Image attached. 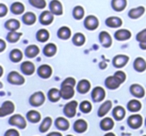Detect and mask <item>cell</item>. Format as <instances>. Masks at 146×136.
<instances>
[{
    "mask_svg": "<svg viewBox=\"0 0 146 136\" xmlns=\"http://www.w3.org/2000/svg\"><path fill=\"white\" fill-rule=\"evenodd\" d=\"M53 13L50 11H44L42 14L40 15V22L44 25H49L53 21Z\"/></svg>",
    "mask_w": 146,
    "mask_h": 136,
    "instance_id": "cell-26",
    "label": "cell"
},
{
    "mask_svg": "<svg viewBox=\"0 0 146 136\" xmlns=\"http://www.w3.org/2000/svg\"><path fill=\"white\" fill-rule=\"evenodd\" d=\"M144 12H145V8H144L143 6H138V7H136V8L131 9V10L129 11V13H128V15H129L130 18L136 19V18L141 17L142 15L144 14Z\"/></svg>",
    "mask_w": 146,
    "mask_h": 136,
    "instance_id": "cell-23",
    "label": "cell"
},
{
    "mask_svg": "<svg viewBox=\"0 0 146 136\" xmlns=\"http://www.w3.org/2000/svg\"><path fill=\"white\" fill-rule=\"evenodd\" d=\"M14 109H15V106L13 102L11 101L3 102V104L1 105V108H0V116L4 117L6 115H9V114L13 113Z\"/></svg>",
    "mask_w": 146,
    "mask_h": 136,
    "instance_id": "cell-7",
    "label": "cell"
},
{
    "mask_svg": "<svg viewBox=\"0 0 146 136\" xmlns=\"http://www.w3.org/2000/svg\"><path fill=\"white\" fill-rule=\"evenodd\" d=\"M4 49H5V42L3 39H1L0 40V52H3Z\"/></svg>",
    "mask_w": 146,
    "mask_h": 136,
    "instance_id": "cell-50",
    "label": "cell"
},
{
    "mask_svg": "<svg viewBox=\"0 0 146 136\" xmlns=\"http://www.w3.org/2000/svg\"><path fill=\"white\" fill-rule=\"evenodd\" d=\"M5 136H20L16 129H9L5 132Z\"/></svg>",
    "mask_w": 146,
    "mask_h": 136,
    "instance_id": "cell-48",
    "label": "cell"
},
{
    "mask_svg": "<svg viewBox=\"0 0 146 136\" xmlns=\"http://www.w3.org/2000/svg\"><path fill=\"white\" fill-rule=\"evenodd\" d=\"M7 11H8V9H7V7L5 6L3 3H1L0 4V16L1 17H4L5 15H6Z\"/></svg>",
    "mask_w": 146,
    "mask_h": 136,
    "instance_id": "cell-49",
    "label": "cell"
},
{
    "mask_svg": "<svg viewBox=\"0 0 146 136\" xmlns=\"http://www.w3.org/2000/svg\"><path fill=\"white\" fill-rule=\"evenodd\" d=\"M91 96H92V99L95 102H100L105 98V96H106L105 90H104V88L100 87V86H97V87H95L92 90Z\"/></svg>",
    "mask_w": 146,
    "mask_h": 136,
    "instance_id": "cell-8",
    "label": "cell"
},
{
    "mask_svg": "<svg viewBox=\"0 0 146 136\" xmlns=\"http://www.w3.org/2000/svg\"><path fill=\"white\" fill-rule=\"evenodd\" d=\"M115 38L117 40L120 41H124V40H127L131 37V32L129 30H126V29H121V30H118L115 32Z\"/></svg>",
    "mask_w": 146,
    "mask_h": 136,
    "instance_id": "cell-27",
    "label": "cell"
},
{
    "mask_svg": "<svg viewBox=\"0 0 146 136\" xmlns=\"http://www.w3.org/2000/svg\"><path fill=\"white\" fill-rule=\"evenodd\" d=\"M140 48L146 49V43H140Z\"/></svg>",
    "mask_w": 146,
    "mask_h": 136,
    "instance_id": "cell-52",
    "label": "cell"
},
{
    "mask_svg": "<svg viewBox=\"0 0 146 136\" xmlns=\"http://www.w3.org/2000/svg\"><path fill=\"white\" fill-rule=\"evenodd\" d=\"M61 97H62L61 91L57 89V88H51V89L48 91V98L51 102L59 101V99H60Z\"/></svg>",
    "mask_w": 146,
    "mask_h": 136,
    "instance_id": "cell-25",
    "label": "cell"
},
{
    "mask_svg": "<svg viewBox=\"0 0 146 136\" xmlns=\"http://www.w3.org/2000/svg\"><path fill=\"white\" fill-rule=\"evenodd\" d=\"M22 57H23V53L19 49H13L10 52V59L13 62H16V63L19 62V61L22 60Z\"/></svg>",
    "mask_w": 146,
    "mask_h": 136,
    "instance_id": "cell-36",
    "label": "cell"
},
{
    "mask_svg": "<svg viewBox=\"0 0 146 136\" xmlns=\"http://www.w3.org/2000/svg\"><path fill=\"white\" fill-rule=\"evenodd\" d=\"M73 128L77 133H83V132H85L87 130L88 124L84 119H78L75 121V123L73 125Z\"/></svg>",
    "mask_w": 146,
    "mask_h": 136,
    "instance_id": "cell-15",
    "label": "cell"
},
{
    "mask_svg": "<svg viewBox=\"0 0 146 136\" xmlns=\"http://www.w3.org/2000/svg\"><path fill=\"white\" fill-rule=\"evenodd\" d=\"M21 71L25 74V75H31L34 73L35 71V66L32 62L30 61H25L21 64Z\"/></svg>",
    "mask_w": 146,
    "mask_h": 136,
    "instance_id": "cell-16",
    "label": "cell"
},
{
    "mask_svg": "<svg viewBox=\"0 0 146 136\" xmlns=\"http://www.w3.org/2000/svg\"><path fill=\"white\" fill-rule=\"evenodd\" d=\"M127 5L126 0H112V7L116 11H122L125 9Z\"/></svg>",
    "mask_w": 146,
    "mask_h": 136,
    "instance_id": "cell-33",
    "label": "cell"
},
{
    "mask_svg": "<svg viewBox=\"0 0 146 136\" xmlns=\"http://www.w3.org/2000/svg\"><path fill=\"white\" fill-rule=\"evenodd\" d=\"M43 52H44V54L46 55V56H48V57L54 56V55L56 54V52H57L56 45L53 44V43H49V44L45 45L44 49H43Z\"/></svg>",
    "mask_w": 146,
    "mask_h": 136,
    "instance_id": "cell-30",
    "label": "cell"
},
{
    "mask_svg": "<svg viewBox=\"0 0 146 136\" xmlns=\"http://www.w3.org/2000/svg\"><path fill=\"white\" fill-rule=\"evenodd\" d=\"M92 109V105L89 101H83L80 104V110H81L83 113H89Z\"/></svg>",
    "mask_w": 146,
    "mask_h": 136,
    "instance_id": "cell-44",
    "label": "cell"
},
{
    "mask_svg": "<svg viewBox=\"0 0 146 136\" xmlns=\"http://www.w3.org/2000/svg\"><path fill=\"white\" fill-rule=\"evenodd\" d=\"M25 10L24 5L21 2H14L11 6V11H12L14 14H22Z\"/></svg>",
    "mask_w": 146,
    "mask_h": 136,
    "instance_id": "cell-40",
    "label": "cell"
},
{
    "mask_svg": "<svg viewBox=\"0 0 146 136\" xmlns=\"http://www.w3.org/2000/svg\"><path fill=\"white\" fill-rule=\"evenodd\" d=\"M143 136H146V135H143Z\"/></svg>",
    "mask_w": 146,
    "mask_h": 136,
    "instance_id": "cell-56",
    "label": "cell"
},
{
    "mask_svg": "<svg viewBox=\"0 0 146 136\" xmlns=\"http://www.w3.org/2000/svg\"><path fill=\"white\" fill-rule=\"evenodd\" d=\"M58 37L60 39H64V40H67V39L70 38L71 36V30L66 26L61 27L60 29L58 30V33H57Z\"/></svg>",
    "mask_w": 146,
    "mask_h": 136,
    "instance_id": "cell-34",
    "label": "cell"
},
{
    "mask_svg": "<svg viewBox=\"0 0 146 136\" xmlns=\"http://www.w3.org/2000/svg\"><path fill=\"white\" fill-rule=\"evenodd\" d=\"M55 126L58 128L59 130H62V131H65V130H68L69 126V121L64 117H58L56 120H55Z\"/></svg>",
    "mask_w": 146,
    "mask_h": 136,
    "instance_id": "cell-21",
    "label": "cell"
},
{
    "mask_svg": "<svg viewBox=\"0 0 146 136\" xmlns=\"http://www.w3.org/2000/svg\"><path fill=\"white\" fill-rule=\"evenodd\" d=\"M130 92L136 98H142L145 94V89L140 84H132L130 86Z\"/></svg>",
    "mask_w": 146,
    "mask_h": 136,
    "instance_id": "cell-13",
    "label": "cell"
},
{
    "mask_svg": "<svg viewBox=\"0 0 146 136\" xmlns=\"http://www.w3.org/2000/svg\"><path fill=\"white\" fill-rule=\"evenodd\" d=\"M114 76H116V77L119 79V81L121 82V83H123V82L126 80V74L124 73L123 71H121V70H119V71H116L115 74H114Z\"/></svg>",
    "mask_w": 146,
    "mask_h": 136,
    "instance_id": "cell-47",
    "label": "cell"
},
{
    "mask_svg": "<svg viewBox=\"0 0 146 136\" xmlns=\"http://www.w3.org/2000/svg\"><path fill=\"white\" fill-rule=\"evenodd\" d=\"M22 33L17 32V31H10L8 35H7V39H8L9 42H16V41L19 40V38L21 37Z\"/></svg>",
    "mask_w": 146,
    "mask_h": 136,
    "instance_id": "cell-42",
    "label": "cell"
},
{
    "mask_svg": "<svg viewBox=\"0 0 146 136\" xmlns=\"http://www.w3.org/2000/svg\"><path fill=\"white\" fill-rule=\"evenodd\" d=\"M106 25L111 28H117V27H120L122 25V20L119 18V17H108L106 19Z\"/></svg>",
    "mask_w": 146,
    "mask_h": 136,
    "instance_id": "cell-24",
    "label": "cell"
},
{
    "mask_svg": "<svg viewBox=\"0 0 146 136\" xmlns=\"http://www.w3.org/2000/svg\"><path fill=\"white\" fill-rule=\"evenodd\" d=\"M60 91L63 99H70L74 96V86L63 82Z\"/></svg>",
    "mask_w": 146,
    "mask_h": 136,
    "instance_id": "cell-4",
    "label": "cell"
},
{
    "mask_svg": "<svg viewBox=\"0 0 146 136\" xmlns=\"http://www.w3.org/2000/svg\"><path fill=\"white\" fill-rule=\"evenodd\" d=\"M104 136H116L114 133H112V132H108V133H106Z\"/></svg>",
    "mask_w": 146,
    "mask_h": 136,
    "instance_id": "cell-53",
    "label": "cell"
},
{
    "mask_svg": "<svg viewBox=\"0 0 146 136\" xmlns=\"http://www.w3.org/2000/svg\"><path fill=\"white\" fill-rule=\"evenodd\" d=\"M29 2L34 7L39 9H43L44 7H46V1L45 0H29Z\"/></svg>",
    "mask_w": 146,
    "mask_h": 136,
    "instance_id": "cell-45",
    "label": "cell"
},
{
    "mask_svg": "<svg viewBox=\"0 0 146 136\" xmlns=\"http://www.w3.org/2000/svg\"><path fill=\"white\" fill-rule=\"evenodd\" d=\"M111 108H112V102L110 101V100L105 101L99 107V110H98V116H99V117H104V116L111 110Z\"/></svg>",
    "mask_w": 146,
    "mask_h": 136,
    "instance_id": "cell-20",
    "label": "cell"
},
{
    "mask_svg": "<svg viewBox=\"0 0 146 136\" xmlns=\"http://www.w3.org/2000/svg\"><path fill=\"white\" fill-rule=\"evenodd\" d=\"M125 114H126V111L122 106H116L113 109V117L115 118L116 120H118V121L123 119V118L125 117Z\"/></svg>",
    "mask_w": 146,
    "mask_h": 136,
    "instance_id": "cell-29",
    "label": "cell"
},
{
    "mask_svg": "<svg viewBox=\"0 0 146 136\" xmlns=\"http://www.w3.org/2000/svg\"><path fill=\"white\" fill-rule=\"evenodd\" d=\"M73 16L75 17V19H78V20L82 19L84 16V9L81 6H76L74 8V10H73Z\"/></svg>",
    "mask_w": 146,
    "mask_h": 136,
    "instance_id": "cell-43",
    "label": "cell"
},
{
    "mask_svg": "<svg viewBox=\"0 0 146 136\" xmlns=\"http://www.w3.org/2000/svg\"><path fill=\"white\" fill-rule=\"evenodd\" d=\"M50 11L54 15H61L63 13V7L60 1L58 0H52L50 2Z\"/></svg>",
    "mask_w": 146,
    "mask_h": 136,
    "instance_id": "cell-14",
    "label": "cell"
},
{
    "mask_svg": "<svg viewBox=\"0 0 146 136\" xmlns=\"http://www.w3.org/2000/svg\"><path fill=\"white\" fill-rule=\"evenodd\" d=\"M9 124L13 126H16V127L20 128V129H24L26 128V120L20 114H15V115L11 116L10 119H9Z\"/></svg>",
    "mask_w": 146,
    "mask_h": 136,
    "instance_id": "cell-1",
    "label": "cell"
},
{
    "mask_svg": "<svg viewBox=\"0 0 146 136\" xmlns=\"http://www.w3.org/2000/svg\"><path fill=\"white\" fill-rule=\"evenodd\" d=\"M7 80H8V82H10L11 84H14V85H22L25 82V78L16 71H11L8 74Z\"/></svg>",
    "mask_w": 146,
    "mask_h": 136,
    "instance_id": "cell-3",
    "label": "cell"
},
{
    "mask_svg": "<svg viewBox=\"0 0 146 136\" xmlns=\"http://www.w3.org/2000/svg\"><path fill=\"white\" fill-rule=\"evenodd\" d=\"M49 32L46 30V29H41L37 32L36 34V37H37V40L40 41V42H46L47 40L49 39Z\"/></svg>",
    "mask_w": 146,
    "mask_h": 136,
    "instance_id": "cell-39",
    "label": "cell"
},
{
    "mask_svg": "<svg viewBox=\"0 0 146 136\" xmlns=\"http://www.w3.org/2000/svg\"><path fill=\"white\" fill-rule=\"evenodd\" d=\"M128 61H129V57L127 55H117L113 58V65L116 68H122L127 64Z\"/></svg>",
    "mask_w": 146,
    "mask_h": 136,
    "instance_id": "cell-9",
    "label": "cell"
},
{
    "mask_svg": "<svg viewBox=\"0 0 146 136\" xmlns=\"http://www.w3.org/2000/svg\"><path fill=\"white\" fill-rule=\"evenodd\" d=\"M26 117H27V119L30 122H32V123H37V122L40 121L41 114L39 113L38 111H36V110H30V111L27 112Z\"/></svg>",
    "mask_w": 146,
    "mask_h": 136,
    "instance_id": "cell-28",
    "label": "cell"
},
{
    "mask_svg": "<svg viewBox=\"0 0 146 136\" xmlns=\"http://www.w3.org/2000/svg\"><path fill=\"white\" fill-rule=\"evenodd\" d=\"M127 123L132 129H138V128H140L142 126L143 118H142V116L139 115V114H133V115L129 116Z\"/></svg>",
    "mask_w": 146,
    "mask_h": 136,
    "instance_id": "cell-2",
    "label": "cell"
},
{
    "mask_svg": "<svg viewBox=\"0 0 146 136\" xmlns=\"http://www.w3.org/2000/svg\"><path fill=\"white\" fill-rule=\"evenodd\" d=\"M77 106H78V103L77 101H70L64 106V114L65 116L69 118H72L75 116L76 114V109H77Z\"/></svg>",
    "mask_w": 146,
    "mask_h": 136,
    "instance_id": "cell-5",
    "label": "cell"
},
{
    "mask_svg": "<svg viewBox=\"0 0 146 136\" xmlns=\"http://www.w3.org/2000/svg\"><path fill=\"white\" fill-rule=\"evenodd\" d=\"M145 125H146V119H145Z\"/></svg>",
    "mask_w": 146,
    "mask_h": 136,
    "instance_id": "cell-55",
    "label": "cell"
},
{
    "mask_svg": "<svg viewBox=\"0 0 146 136\" xmlns=\"http://www.w3.org/2000/svg\"><path fill=\"white\" fill-rule=\"evenodd\" d=\"M47 136H62L60 132H50Z\"/></svg>",
    "mask_w": 146,
    "mask_h": 136,
    "instance_id": "cell-51",
    "label": "cell"
},
{
    "mask_svg": "<svg viewBox=\"0 0 146 136\" xmlns=\"http://www.w3.org/2000/svg\"><path fill=\"white\" fill-rule=\"evenodd\" d=\"M134 69L138 72H143L146 70V61L142 57H138L134 61Z\"/></svg>",
    "mask_w": 146,
    "mask_h": 136,
    "instance_id": "cell-22",
    "label": "cell"
},
{
    "mask_svg": "<svg viewBox=\"0 0 146 136\" xmlns=\"http://www.w3.org/2000/svg\"><path fill=\"white\" fill-rule=\"evenodd\" d=\"M67 136H73V135H67Z\"/></svg>",
    "mask_w": 146,
    "mask_h": 136,
    "instance_id": "cell-54",
    "label": "cell"
},
{
    "mask_svg": "<svg viewBox=\"0 0 146 136\" xmlns=\"http://www.w3.org/2000/svg\"><path fill=\"white\" fill-rule=\"evenodd\" d=\"M141 107H142V105H141V103H140V101H138V100H136V99L130 100L127 104L128 110L131 112H138L141 109Z\"/></svg>",
    "mask_w": 146,
    "mask_h": 136,
    "instance_id": "cell-32",
    "label": "cell"
},
{
    "mask_svg": "<svg viewBox=\"0 0 146 136\" xmlns=\"http://www.w3.org/2000/svg\"><path fill=\"white\" fill-rule=\"evenodd\" d=\"M137 41H139L140 43H146V29H143L142 31H140L136 36Z\"/></svg>",
    "mask_w": 146,
    "mask_h": 136,
    "instance_id": "cell-46",
    "label": "cell"
},
{
    "mask_svg": "<svg viewBox=\"0 0 146 136\" xmlns=\"http://www.w3.org/2000/svg\"><path fill=\"white\" fill-rule=\"evenodd\" d=\"M84 25L87 29L89 30H94L98 27L99 22H98V19L96 18L93 15H89L88 17H86L85 21H84Z\"/></svg>",
    "mask_w": 146,
    "mask_h": 136,
    "instance_id": "cell-11",
    "label": "cell"
},
{
    "mask_svg": "<svg viewBox=\"0 0 146 136\" xmlns=\"http://www.w3.org/2000/svg\"><path fill=\"white\" fill-rule=\"evenodd\" d=\"M121 82L119 81V79H118L116 76H109V77L106 78L105 80V85L107 88H109V89H117L118 87H119L120 85H121Z\"/></svg>",
    "mask_w": 146,
    "mask_h": 136,
    "instance_id": "cell-10",
    "label": "cell"
},
{
    "mask_svg": "<svg viewBox=\"0 0 146 136\" xmlns=\"http://www.w3.org/2000/svg\"><path fill=\"white\" fill-rule=\"evenodd\" d=\"M51 124H52V119L50 117H46L43 119L42 123L40 124V127H39V130L42 133H45V132L48 131V129L51 127Z\"/></svg>",
    "mask_w": 146,
    "mask_h": 136,
    "instance_id": "cell-37",
    "label": "cell"
},
{
    "mask_svg": "<svg viewBox=\"0 0 146 136\" xmlns=\"http://www.w3.org/2000/svg\"><path fill=\"white\" fill-rule=\"evenodd\" d=\"M90 87H91L90 82L86 79H82L77 84V91L81 94H85L90 90Z\"/></svg>",
    "mask_w": 146,
    "mask_h": 136,
    "instance_id": "cell-18",
    "label": "cell"
},
{
    "mask_svg": "<svg viewBox=\"0 0 146 136\" xmlns=\"http://www.w3.org/2000/svg\"><path fill=\"white\" fill-rule=\"evenodd\" d=\"M5 27H6L7 29H9L10 31H16L17 29L20 27V23H19V21L16 20V19H10V20L6 21Z\"/></svg>",
    "mask_w": 146,
    "mask_h": 136,
    "instance_id": "cell-38",
    "label": "cell"
},
{
    "mask_svg": "<svg viewBox=\"0 0 146 136\" xmlns=\"http://www.w3.org/2000/svg\"><path fill=\"white\" fill-rule=\"evenodd\" d=\"M37 72H38V75L40 76L41 78L46 79V78L50 77L51 74H52V68H51V66H49V65L43 64L39 67Z\"/></svg>",
    "mask_w": 146,
    "mask_h": 136,
    "instance_id": "cell-12",
    "label": "cell"
},
{
    "mask_svg": "<svg viewBox=\"0 0 146 136\" xmlns=\"http://www.w3.org/2000/svg\"><path fill=\"white\" fill-rule=\"evenodd\" d=\"M114 127V121L112 118L110 117H105L101 120L100 122V128H101L103 131H109L112 128Z\"/></svg>",
    "mask_w": 146,
    "mask_h": 136,
    "instance_id": "cell-19",
    "label": "cell"
},
{
    "mask_svg": "<svg viewBox=\"0 0 146 136\" xmlns=\"http://www.w3.org/2000/svg\"><path fill=\"white\" fill-rule=\"evenodd\" d=\"M99 39H100L101 44L103 45L104 47L108 48V47L111 46L112 39H111V36H110V34L108 32H106V31H102V32L99 34Z\"/></svg>",
    "mask_w": 146,
    "mask_h": 136,
    "instance_id": "cell-17",
    "label": "cell"
},
{
    "mask_svg": "<svg viewBox=\"0 0 146 136\" xmlns=\"http://www.w3.org/2000/svg\"><path fill=\"white\" fill-rule=\"evenodd\" d=\"M45 101V95L43 94V92L38 91L35 92L34 94H32L30 97V104L34 107H38L41 106Z\"/></svg>",
    "mask_w": 146,
    "mask_h": 136,
    "instance_id": "cell-6",
    "label": "cell"
},
{
    "mask_svg": "<svg viewBox=\"0 0 146 136\" xmlns=\"http://www.w3.org/2000/svg\"><path fill=\"white\" fill-rule=\"evenodd\" d=\"M22 19H23V22H24L25 24L32 25V24H34L35 21H36V16H35V14L33 12H27L23 15Z\"/></svg>",
    "mask_w": 146,
    "mask_h": 136,
    "instance_id": "cell-35",
    "label": "cell"
},
{
    "mask_svg": "<svg viewBox=\"0 0 146 136\" xmlns=\"http://www.w3.org/2000/svg\"><path fill=\"white\" fill-rule=\"evenodd\" d=\"M39 51L40 50H39L38 46H36V45H29L26 48V50H25V55L27 57H29V58H34V57H36L38 55Z\"/></svg>",
    "mask_w": 146,
    "mask_h": 136,
    "instance_id": "cell-31",
    "label": "cell"
},
{
    "mask_svg": "<svg viewBox=\"0 0 146 136\" xmlns=\"http://www.w3.org/2000/svg\"><path fill=\"white\" fill-rule=\"evenodd\" d=\"M73 43H74L76 46H82V45L85 43V36H84L82 33H76V34L73 36Z\"/></svg>",
    "mask_w": 146,
    "mask_h": 136,
    "instance_id": "cell-41",
    "label": "cell"
}]
</instances>
